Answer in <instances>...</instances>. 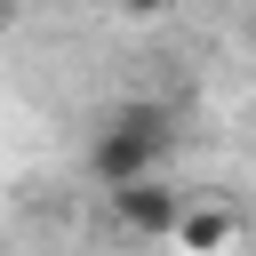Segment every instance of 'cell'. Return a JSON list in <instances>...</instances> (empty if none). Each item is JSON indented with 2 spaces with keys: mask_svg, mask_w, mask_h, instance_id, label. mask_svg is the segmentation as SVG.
<instances>
[{
  "mask_svg": "<svg viewBox=\"0 0 256 256\" xmlns=\"http://www.w3.org/2000/svg\"><path fill=\"white\" fill-rule=\"evenodd\" d=\"M168 144H176V128H168L160 104H120V112H104V128H96L88 168H96L104 192H120V184H144V176L160 168Z\"/></svg>",
  "mask_w": 256,
  "mask_h": 256,
  "instance_id": "obj_1",
  "label": "cell"
},
{
  "mask_svg": "<svg viewBox=\"0 0 256 256\" xmlns=\"http://www.w3.org/2000/svg\"><path fill=\"white\" fill-rule=\"evenodd\" d=\"M232 232H240V216H232L224 200H184L168 240H176V248H192V256H224V248H232Z\"/></svg>",
  "mask_w": 256,
  "mask_h": 256,
  "instance_id": "obj_3",
  "label": "cell"
},
{
  "mask_svg": "<svg viewBox=\"0 0 256 256\" xmlns=\"http://www.w3.org/2000/svg\"><path fill=\"white\" fill-rule=\"evenodd\" d=\"M176 208H184V192H168V184H120L112 192V224L128 232V240H168L176 232Z\"/></svg>",
  "mask_w": 256,
  "mask_h": 256,
  "instance_id": "obj_2",
  "label": "cell"
},
{
  "mask_svg": "<svg viewBox=\"0 0 256 256\" xmlns=\"http://www.w3.org/2000/svg\"><path fill=\"white\" fill-rule=\"evenodd\" d=\"M120 8H128V16H168L176 0H120Z\"/></svg>",
  "mask_w": 256,
  "mask_h": 256,
  "instance_id": "obj_4",
  "label": "cell"
}]
</instances>
